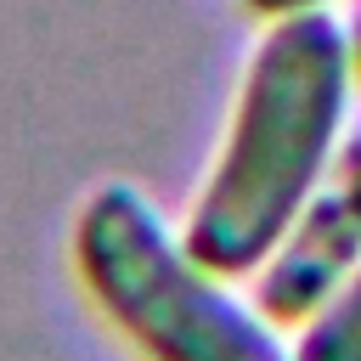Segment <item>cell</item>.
<instances>
[{
  "instance_id": "2",
  "label": "cell",
  "mask_w": 361,
  "mask_h": 361,
  "mask_svg": "<svg viewBox=\"0 0 361 361\" xmlns=\"http://www.w3.org/2000/svg\"><path fill=\"white\" fill-rule=\"evenodd\" d=\"M73 259L96 305L152 361H293L276 322L226 293L214 271L169 237L152 203L118 180L85 197Z\"/></svg>"
},
{
  "instance_id": "6",
  "label": "cell",
  "mask_w": 361,
  "mask_h": 361,
  "mask_svg": "<svg viewBox=\"0 0 361 361\" xmlns=\"http://www.w3.org/2000/svg\"><path fill=\"white\" fill-rule=\"evenodd\" d=\"M344 39H350V62H355V79H361V0H350V17H344Z\"/></svg>"
},
{
  "instance_id": "1",
  "label": "cell",
  "mask_w": 361,
  "mask_h": 361,
  "mask_svg": "<svg viewBox=\"0 0 361 361\" xmlns=\"http://www.w3.org/2000/svg\"><path fill=\"white\" fill-rule=\"evenodd\" d=\"M355 96V62L344 23L327 6L271 17L259 34L220 158L180 226L197 265L220 276L259 271L276 237L322 180Z\"/></svg>"
},
{
  "instance_id": "4",
  "label": "cell",
  "mask_w": 361,
  "mask_h": 361,
  "mask_svg": "<svg viewBox=\"0 0 361 361\" xmlns=\"http://www.w3.org/2000/svg\"><path fill=\"white\" fill-rule=\"evenodd\" d=\"M293 361H361V259L350 276L299 322Z\"/></svg>"
},
{
  "instance_id": "3",
  "label": "cell",
  "mask_w": 361,
  "mask_h": 361,
  "mask_svg": "<svg viewBox=\"0 0 361 361\" xmlns=\"http://www.w3.org/2000/svg\"><path fill=\"white\" fill-rule=\"evenodd\" d=\"M361 259V118L344 124L322 180L254 271V305L271 322H305Z\"/></svg>"
},
{
  "instance_id": "5",
  "label": "cell",
  "mask_w": 361,
  "mask_h": 361,
  "mask_svg": "<svg viewBox=\"0 0 361 361\" xmlns=\"http://www.w3.org/2000/svg\"><path fill=\"white\" fill-rule=\"evenodd\" d=\"M310 6H327V0H248V11H259V17H288V11H310Z\"/></svg>"
}]
</instances>
